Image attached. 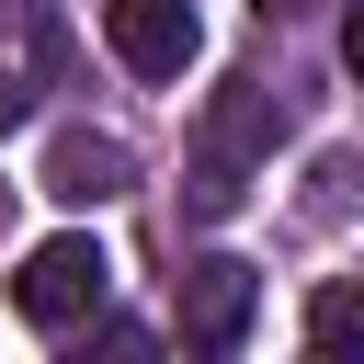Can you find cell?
Segmentation results:
<instances>
[{"mask_svg":"<svg viewBox=\"0 0 364 364\" xmlns=\"http://www.w3.org/2000/svg\"><path fill=\"white\" fill-rule=\"evenodd\" d=\"M250 307H262V273H250L239 250H205V262L182 273V341H193V353H239V341H250Z\"/></svg>","mask_w":364,"mask_h":364,"instance_id":"3957f363","label":"cell"},{"mask_svg":"<svg viewBox=\"0 0 364 364\" xmlns=\"http://www.w3.org/2000/svg\"><path fill=\"white\" fill-rule=\"evenodd\" d=\"M125 182H136V148L114 125H57V148H46V193L57 205H114Z\"/></svg>","mask_w":364,"mask_h":364,"instance_id":"5b68a950","label":"cell"},{"mask_svg":"<svg viewBox=\"0 0 364 364\" xmlns=\"http://www.w3.org/2000/svg\"><path fill=\"white\" fill-rule=\"evenodd\" d=\"M284 136V114H273V91L262 80H228L216 91V114H205V159H193V216H228L239 205V171L262 159Z\"/></svg>","mask_w":364,"mask_h":364,"instance_id":"6da1fadb","label":"cell"},{"mask_svg":"<svg viewBox=\"0 0 364 364\" xmlns=\"http://www.w3.org/2000/svg\"><path fill=\"white\" fill-rule=\"evenodd\" d=\"M284 11H307V0H262V23H284Z\"/></svg>","mask_w":364,"mask_h":364,"instance_id":"9c48e42d","label":"cell"},{"mask_svg":"<svg viewBox=\"0 0 364 364\" xmlns=\"http://www.w3.org/2000/svg\"><path fill=\"white\" fill-rule=\"evenodd\" d=\"M102 34H114V57H125L136 80H182V68L205 57L193 0H102Z\"/></svg>","mask_w":364,"mask_h":364,"instance_id":"277c9868","label":"cell"},{"mask_svg":"<svg viewBox=\"0 0 364 364\" xmlns=\"http://www.w3.org/2000/svg\"><path fill=\"white\" fill-rule=\"evenodd\" d=\"M102 284H114L102 239H91V228H68V239H34V250H23V273H11V307H23L34 330H80V318L102 307Z\"/></svg>","mask_w":364,"mask_h":364,"instance_id":"7a4b0ae2","label":"cell"},{"mask_svg":"<svg viewBox=\"0 0 364 364\" xmlns=\"http://www.w3.org/2000/svg\"><path fill=\"white\" fill-rule=\"evenodd\" d=\"M23 114H34V80H23V68H0V136H11Z\"/></svg>","mask_w":364,"mask_h":364,"instance_id":"52a82bcc","label":"cell"},{"mask_svg":"<svg viewBox=\"0 0 364 364\" xmlns=\"http://www.w3.org/2000/svg\"><path fill=\"white\" fill-rule=\"evenodd\" d=\"M307 353H330V364L364 353V273H330V284L307 296Z\"/></svg>","mask_w":364,"mask_h":364,"instance_id":"8992f818","label":"cell"},{"mask_svg":"<svg viewBox=\"0 0 364 364\" xmlns=\"http://www.w3.org/2000/svg\"><path fill=\"white\" fill-rule=\"evenodd\" d=\"M341 68H353V80H364V0H353V11H341Z\"/></svg>","mask_w":364,"mask_h":364,"instance_id":"ba28073f","label":"cell"}]
</instances>
